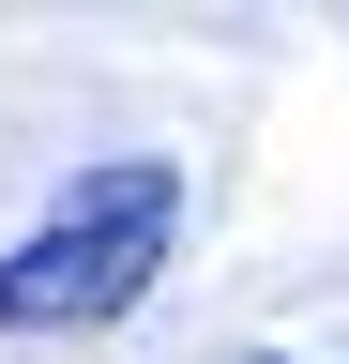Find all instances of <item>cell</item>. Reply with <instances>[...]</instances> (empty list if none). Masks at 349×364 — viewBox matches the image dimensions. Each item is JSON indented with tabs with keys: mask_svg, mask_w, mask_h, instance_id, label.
<instances>
[{
	"mask_svg": "<svg viewBox=\"0 0 349 364\" xmlns=\"http://www.w3.org/2000/svg\"><path fill=\"white\" fill-rule=\"evenodd\" d=\"M167 228H183V167L167 152L92 167L16 258H0V334H92V318H122L167 273Z\"/></svg>",
	"mask_w": 349,
	"mask_h": 364,
	"instance_id": "cell-1",
	"label": "cell"
},
{
	"mask_svg": "<svg viewBox=\"0 0 349 364\" xmlns=\"http://www.w3.org/2000/svg\"><path fill=\"white\" fill-rule=\"evenodd\" d=\"M258 364H274V349H258Z\"/></svg>",
	"mask_w": 349,
	"mask_h": 364,
	"instance_id": "cell-2",
	"label": "cell"
}]
</instances>
